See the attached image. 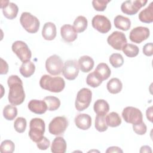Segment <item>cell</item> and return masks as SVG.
I'll use <instances>...</instances> for the list:
<instances>
[{
  "instance_id": "6da1fadb",
  "label": "cell",
  "mask_w": 153,
  "mask_h": 153,
  "mask_svg": "<svg viewBox=\"0 0 153 153\" xmlns=\"http://www.w3.org/2000/svg\"><path fill=\"white\" fill-rule=\"evenodd\" d=\"M9 87L8 99L9 102L14 106L22 104L25 99V93L22 79L16 75L10 76L7 79Z\"/></svg>"
},
{
  "instance_id": "7a4b0ae2",
  "label": "cell",
  "mask_w": 153,
  "mask_h": 153,
  "mask_svg": "<svg viewBox=\"0 0 153 153\" xmlns=\"http://www.w3.org/2000/svg\"><path fill=\"white\" fill-rule=\"evenodd\" d=\"M39 85L45 90L53 93H60L64 89L65 82L62 77H53L49 75H44L39 80Z\"/></svg>"
},
{
  "instance_id": "3957f363",
  "label": "cell",
  "mask_w": 153,
  "mask_h": 153,
  "mask_svg": "<svg viewBox=\"0 0 153 153\" xmlns=\"http://www.w3.org/2000/svg\"><path fill=\"white\" fill-rule=\"evenodd\" d=\"M29 136L34 142L37 143L43 137L45 129V122L39 118H32L29 123Z\"/></svg>"
},
{
  "instance_id": "277c9868",
  "label": "cell",
  "mask_w": 153,
  "mask_h": 153,
  "mask_svg": "<svg viewBox=\"0 0 153 153\" xmlns=\"http://www.w3.org/2000/svg\"><path fill=\"white\" fill-rule=\"evenodd\" d=\"M20 22L23 27L29 33H35L38 32L40 26L39 20L30 13L23 12L20 17Z\"/></svg>"
},
{
  "instance_id": "5b68a950",
  "label": "cell",
  "mask_w": 153,
  "mask_h": 153,
  "mask_svg": "<svg viewBox=\"0 0 153 153\" xmlns=\"http://www.w3.org/2000/svg\"><path fill=\"white\" fill-rule=\"evenodd\" d=\"M92 92L87 88H82L77 93L75 100V108L78 111L87 109L91 101Z\"/></svg>"
},
{
  "instance_id": "8992f818",
  "label": "cell",
  "mask_w": 153,
  "mask_h": 153,
  "mask_svg": "<svg viewBox=\"0 0 153 153\" xmlns=\"http://www.w3.org/2000/svg\"><path fill=\"white\" fill-rule=\"evenodd\" d=\"M68 126V121L65 117L58 116L54 117L49 123V132L56 136L64 133Z\"/></svg>"
},
{
  "instance_id": "52a82bcc",
  "label": "cell",
  "mask_w": 153,
  "mask_h": 153,
  "mask_svg": "<svg viewBox=\"0 0 153 153\" xmlns=\"http://www.w3.org/2000/svg\"><path fill=\"white\" fill-rule=\"evenodd\" d=\"M11 48L13 51L22 62L30 60L31 59V51L24 41H16L14 42L12 44Z\"/></svg>"
},
{
  "instance_id": "ba28073f",
  "label": "cell",
  "mask_w": 153,
  "mask_h": 153,
  "mask_svg": "<svg viewBox=\"0 0 153 153\" xmlns=\"http://www.w3.org/2000/svg\"><path fill=\"white\" fill-rule=\"evenodd\" d=\"M63 67V63L62 60L56 54L50 56L45 61L46 70L52 75H60L62 72Z\"/></svg>"
},
{
  "instance_id": "9c48e42d",
  "label": "cell",
  "mask_w": 153,
  "mask_h": 153,
  "mask_svg": "<svg viewBox=\"0 0 153 153\" xmlns=\"http://www.w3.org/2000/svg\"><path fill=\"white\" fill-rule=\"evenodd\" d=\"M122 117L126 123L132 124L140 123L143 120L142 112L133 106L126 107L122 112Z\"/></svg>"
},
{
  "instance_id": "30bf717a",
  "label": "cell",
  "mask_w": 153,
  "mask_h": 153,
  "mask_svg": "<svg viewBox=\"0 0 153 153\" xmlns=\"http://www.w3.org/2000/svg\"><path fill=\"white\" fill-rule=\"evenodd\" d=\"M146 0H128L124 1L121 5L122 12L126 14L132 16L136 14L139 10L147 3Z\"/></svg>"
},
{
  "instance_id": "8fae6325",
  "label": "cell",
  "mask_w": 153,
  "mask_h": 153,
  "mask_svg": "<svg viewBox=\"0 0 153 153\" xmlns=\"http://www.w3.org/2000/svg\"><path fill=\"white\" fill-rule=\"evenodd\" d=\"M79 71L78 62L76 60H68L65 62L62 69V74L65 78L68 80L75 79Z\"/></svg>"
},
{
  "instance_id": "7c38bea8",
  "label": "cell",
  "mask_w": 153,
  "mask_h": 153,
  "mask_svg": "<svg viewBox=\"0 0 153 153\" xmlns=\"http://www.w3.org/2000/svg\"><path fill=\"white\" fill-rule=\"evenodd\" d=\"M107 42L114 49L121 50L123 47L127 44L126 35L120 31H114L107 38Z\"/></svg>"
},
{
  "instance_id": "4fadbf2b",
  "label": "cell",
  "mask_w": 153,
  "mask_h": 153,
  "mask_svg": "<svg viewBox=\"0 0 153 153\" xmlns=\"http://www.w3.org/2000/svg\"><path fill=\"white\" fill-rule=\"evenodd\" d=\"M91 24L93 27L102 33L108 32L111 29V23L110 20L105 16L96 15L93 17Z\"/></svg>"
},
{
  "instance_id": "5bb4252c",
  "label": "cell",
  "mask_w": 153,
  "mask_h": 153,
  "mask_svg": "<svg viewBox=\"0 0 153 153\" xmlns=\"http://www.w3.org/2000/svg\"><path fill=\"white\" fill-rule=\"evenodd\" d=\"M150 35L149 29L146 27L137 26L133 28L130 32L129 38L133 42L140 44L146 40Z\"/></svg>"
},
{
  "instance_id": "9a60e30c",
  "label": "cell",
  "mask_w": 153,
  "mask_h": 153,
  "mask_svg": "<svg viewBox=\"0 0 153 153\" xmlns=\"http://www.w3.org/2000/svg\"><path fill=\"white\" fill-rule=\"evenodd\" d=\"M1 8L2 9L4 16L8 19L12 20L17 16L19 8L17 5L9 1H1Z\"/></svg>"
},
{
  "instance_id": "2e32d148",
  "label": "cell",
  "mask_w": 153,
  "mask_h": 153,
  "mask_svg": "<svg viewBox=\"0 0 153 153\" xmlns=\"http://www.w3.org/2000/svg\"><path fill=\"white\" fill-rule=\"evenodd\" d=\"M60 35L63 40L67 42L74 41L78 36L77 32L73 26L71 25H64L60 28Z\"/></svg>"
},
{
  "instance_id": "e0dca14e",
  "label": "cell",
  "mask_w": 153,
  "mask_h": 153,
  "mask_svg": "<svg viewBox=\"0 0 153 153\" xmlns=\"http://www.w3.org/2000/svg\"><path fill=\"white\" fill-rule=\"evenodd\" d=\"M29 109L36 114H43L48 109L45 101L43 100L32 99L28 103Z\"/></svg>"
},
{
  "instance_id": "ac0fdd59",
  "label": "cell",
  "mask_w": 153,
  "mask_h": 153,
  "mask_svg": "<svg viewBox=\"0 0 153 153\" xmlns=\"http://www.w3.org/2000/svg\"><path fill=\"white\" fill-rule=\"evenodd\" d=\"M76 126L81 130H88L91 126V118L87 114H79L74 120Z\"/></svg>"
},
{
  "instance_id": "d6986e66",
  "label": "cell",
  "mask_w": 153,
  "mask_h": 153,
  "mask_svg": "<svg viewBox=\"0 0 153 153\" xmlns=\"http://www.w3.org/2000/svg\"><path fill=\"white\" fill-rule=\"evenodd\" d=\"M57 34L56 25L52 22H46L42 29V37L48 41L53 40Z\"/></svg>"
},
{
  "instance_id": "ffe728a7",
  "label": "cell",
  "mask_w": 153,
  "mask_h": 153,
  "mask_svg": "<svg viewBox=\"0 0 153 153\" xmlns=\"http://www.w3.org/2000/svg\"><path fill=\"white\" fill-rule=\"evenodd\" d=\"M66 151V142L63 137L58 136L54 139L51 145V151L53 153H65Z\"/></svg>"
},
{
  "instance_id": "44dd1931",
  "label": "cell",
  "mask_w": 153,
  "mask_h": 153,
  "mask_svg": "<svg viewBox=\"0 0 153 153\" xmlns=\"http://www.w3.org/2000/svg\"><path fill=\"white\" fill-rule=\"evenodd\" d=\"M78 63L80 70L84 73L90 72L93 68L94 65L93 59L88 56L80 57Z\"/></svg>"
},
{
  "instance_id": "7402d4cb",
  "label": "cell",
  "mask_w": 153,
  "mask_h": 153,
  "mask_svg": "<svg viewBox=\"0 0 153 153\" xmlns=\"http://www.w3.org/2000/svg\"><path fill=\"white\" fill-rule=\"evenodd\" d=\"M93 109L97 115L105 116L109 111V105L106 100L97 99L94 103Z\"/></svg>"
},
{
  "instance_id": "603a6c76",
  "label": "cell",
  "mask_w": 153,
  "mask_h": 153,
  "mask_svg": "<svg viewBox=\"0 0 153 153\" xmlns=\"http://www.w3.org/2000/svg\"><path fill=\"white\" fill-rule=\"evenodd\" d=\"M153 2L144 10H142L139 14V19L140 22L145 23H150L153 22Z\"/></svg>"
},
{
  "instance_id": "cb8c5ba5",
  "label": "cell",
  "mask_w": 153,
  "mask_h": 153,
  "mask_svg": "<svg viewBox=\"0 0 153 153\" xmlns=\"http://www.w3.org/2000/svg\"><path fill=\"white\" fill-rule=\"evenodd\" d=\"M114 23L115 27L124 31L128 30L131 26L130 20L128 17L121 15L117 16L114 18Z\"/></svg>"
},
{
  "instance_id": "d4e9b609",
  "label": "cell",
  "mask_w": 153,
  "mask_h": 153,
  "mask_svg": "<svg viewBox=\"0 0 153 153\" xmlns=\"http://www.w3.org/2000/svg\"><path fill=\"white\" fill-rule=\"evenodd\" d=\"M20 74L25 78H28L32 76L35 71V66L30 60L23 62L20 67Z\"/></svg>"
},
{
  "instance_id": "484cf974",
  "label": "cell",
  "mask_w": 153,
  "mask_h": 153,
  "mask_svg": "<svg viewBox=\"0 0 153 153\" xmlns=\"http://www.w3.org/2000/svg\"><path fill=\"white\" fill-rule=\"evenodd\" d=\"M94 72L102 81L107 79L111 74V69L108 65L105 63H100L98 64L94 70Z\"/></svg>"
},
{
  "instance_id": "4316f807",
  "label": "cell",
  "mask_w": 153,
  "mask_h": 153,
  "mask_svg": "<svg viewBox=\"0 0 153 153\" xmlns=\"http://www.w3.org/2000/svg\"><path fill=\"white\" fill-rule=\"evenodd\" d=\"M106 87L109 93L112 94H117L121 91L123 88V84L118 78H112L108 82Z\"/></svg>"
},
{
  "instance_id": "83f0119b",
  "label": "cell",
  "mask_w": 153,
  "mask_h": 153,
  "mask_svg": "<svg viewBox=\"0 0 153 153\" xmlns=\"http://www.w3.org/2000/svg\"><path fill=\"white\" fill-rule=\"evenodd\" d=\"M106 124L111 127H116L121 124V118L118 113L111 112L105 117Z\"/></svg>"
},
{
  "instance_id": "f1b7e54d",
  "label": "cell",
  "mask_w": 153,
  "mask_h": 153,
  "mask_svg": "<svg viewBox=\"0 0 153 153\" xmlns=\"http://www.w3.org/2000/svg\"><path fill=\"white\" fill-rule=\"evenodd\" d=\"M87 25L88 22L86 17L82 16H79L75 19L73 26L76 32L81 33L87 29Z\"/></svg>"
},
{
  "instance_id": "f546056e",
  "label": "cell",
  "mask_w": 153,
  "mask_h": 153,
  "mask_svg": "<svg viewBox=\"0 0 153 153\" xmlns=\"http://www.w3.org/2000/svg\"><path fill=\"white\" fill-rule=\"evenodd\" d=\"M44 100L47 104L48 110L50 111H54L57 110L60 106V100L59 98L53 96H48L44 98Z\"/></svg>"
},
{
  "instance_id": "4dcf8cb0",
  "label": "cell",
  "mask_w": 153,
  "mask_h": 153,
  "mask_svg": "<svg viewBox=\"0 0 153 153\" xmlns=\"http://www.w3.org/2000/svg\"><path fill=\"white\" fill-rule=\"evenodd\" d=\"M17 115V109L14 105H7L3 109V116L7 120H13Z\"/></svg>"
},
{
  "instance_id": "1f68e13d",
  "label": "cell",
  "mask_w": 153,
  "mask_h": 153,
  "mask_svg": "<svg viewBox=\"0 0 153 153\" xmlns=\"http://www.w3.org/2000/svg\"><path fill=\"white\" fill-rule=\"evenodd\" d=\"M123 53L128 57H136L139 52L138 47L133 44H126L122 48Z\"/></svg>"
},
{
  "instance_id": "d6a6232c",
  "label": "cell",
  "mask_w": 153,
  "mask_h": 153,
  "mask_svg": "<svg viewBox=\"0 0 153 153\" xmlns=\"http://www.w3.org/2000/svg\"><path fill=\"white\" fill-rule=\"evenodd\" d=\"M87 84L91 87L95 88L99 87L102 82V81L97 76L94 71L90 73L86 78Z\"/></svg>"
},
{
  "instance_id": "836d02e7",
  "label": "cell",
  "mask_w": 153,
  "mask_h": 153,
  "mask_svg": "<svg viewBox=\"0 0 153 153\" xmlns=\"http://www.w3.org/2000/svg\"><path fill=\"white\" fill-rule=\"evenodd\" d=\"M109 60L111 65L115 68L121 67L124 63L123 57L120 53L112 54L109 57Z\"/></svg>"
},
{
  "instance_id": "e575fe53",
  "label": "cell",
  "mask_w": 153,
  "mask_h": 153,
  "mask_svg": "<svg viewBox=\"0 0 153 153\" xmlns=\"http://www.w3.org/2000/svg\"><path fill=\"white\" fill-rule=\"evenodd\" d=\"M95 128L100 132H103L108 129V126L106 124L105 116L96 115L95 118Z\"/></svg>"
},
{
  "instance_id": "d590c367",
  "label": "cell",
  "mask_w": 153,
  "mask_h": 153,
  "mask_svg": "<svg viewBox=\"0 0 153 153\" xmlns=\"http://www.w3.org/2000/svg\"><path fill=\"white\" fill-rule=\"evenodd\" d=\"M26 120L23 117H18L14 123V128L19 133H23L26 128Z\"/></svg>"
},
{
  "instance_id": "8d00e7d4",
  "label": "cell",
  "mask_w": 153,
  "mask_h": 153,
  "mask_svg": "<svg viewBox=\"0 0 153 153\" xmlns=\"http://www.w3.org/2000/svg\"><path fill=\"white\" fill-rule=\"evenodd\" d=\"M15 145L10 140H5L1 142L0 150L2 153H12L14 152Z\"/></svg>"
},
{
  "instance_id": "74e56055",
  "label": "cell",
  "mask_w": 153,
  "mask_h": 153,
  "mask_svg": "<svg viewBox=\"0 0 153 153\" xmlns=\"http://www.w3.org/2000/svg\"><path fill=\"white\" fill-rule=\"evenodd\" d=\"M110 1V0H93L92 1V5L96 11H103L106 9L107 4Z\"/></svg>"
},
{
  "instance_id": "f35d334b",
  "label": "cell",
  "mask_w": 153,
  "mask_h": 153,
  "mask_svg": "<svg viewBox=\"0 0 153 153\" xmlns=\"http://www.w3.org/2000/svg\"><path fill=\"white\" fill-rule=\"evenodd\" d=\"M133 131L139 135H143L146 133L147 127L145 124L142 121L133 124Z\"/></svg>"
},
{
  "instance_id": "ab89813d",
  "label": "cell",
  "mask_w": 153,
  "mask_h": 153,
  "mask_svg": "<svg viewBox=\"0 0 153 153\" xmlns=\"http://www.w3.org/2000/svg\"><path fill=\"white\" fill-rule=\"evenodd\" d=\"M50 140L46 137H43L39 142L36 143V146L38 149L41 150H46L50 146Z\"/></svg>"
},
{
  "instance_id": "60d3db41",
  "label": "cell",
  "mask_w": 153,
  "mask_h": 153,
  "mask_svg": "<svg viewBox=\"0 0 153 153\" xmlns=\"http://www.w3.org/2000/svg\"><path fill=\"white\" fill-rule=\"evenodd\" d=\"M143 53L146 56H151L153 54V44L149 42L143 47Z\"/></svg>"
},
{
  "instance_id": "b9f144b4",
  "label": "cell",
  "mask_w": 153,
  "mask_h": 153,
  "mask_svg": "<svg viewBox=\"0 0 153 153\" xmlns=\"http://www.w3.org/2000/svg\"><path fill=\"white\" fill-rule=\"evenodd\" d=\"M1 71L0 74L1 75L7 74L8 71V65L6 61H5L3 59H1Z\"/></svg>"
},
{
  "instance_id": "7bdbcfd3",
  "label": "cell",
  "mask_w": 153,
  "mask_h": 153,
  "mask_svg": "<svg viewBox=\"0 0 153 153\" xmlns=\"http://www.w3.org/2000/svg\"><path fill=\"white\" fill-rule=\"evenodd\" d=\"M123 150L120 149V148L118 146H111L108 148L106 151V153L108 152H123Z\"/></svg>"
},
{
  "instance_id": "ee69618b",
  "label": "cell",
  "mask_w": 153,
  "mask_h": 153,
  "mask_svg": "<svg viewBox=\"0 0 153 153\" xmlns=\"http://www.w3.org/2000/svg\"><path fill=\"white\" fill-rule=\"evenodd\" d=\"M146 115L147 119L150 121L152 122V107H149L146 111Z\"/></svg>"
},
{
  "instance_id": "f6af8a7d",
  "label": "cell",
  "mask_w": 153,
  "mask_h": 153,
  "mask_svg": "<svg viewBox=\"0 0 153 153\" xmlns=\"http://www.w3.org/2000/svg\"><path fill=\"white\" fill-rule=\"evenodd\" d=\"M140 152H152V150L150 146L145 145V146H142L140 148Z\"/></svg>"
}]
</instances>
